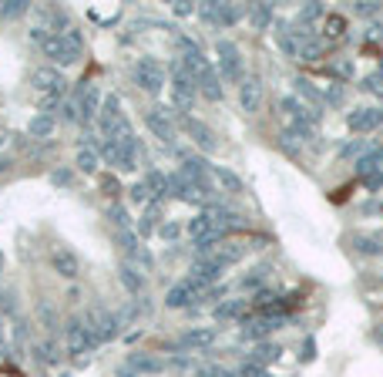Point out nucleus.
<instances>
[{
    "mask_svg": "<svg viewBox=\"0 0 383 377\" xmlns=\"http://www.w3.org/2000/svg\"><path fill=\"white\" fill-rule=\"evenodd\" d=\"M367 148H370V142H367V138H356V142H349V145H343V148H340V159H353V155L360 159Z\"/></svg>",
    "mask_w": 383,
    "mask_h": 377,
    "instance_id": "36",
    "label": "nucleus"
},
{
    "mask_svg": "<svg viewBox=\"0 0 383 377\" xmlns=\"http://www.w3.org/2000/svg\"><path fill=\"white\" fill-rule=\"evenodd\" d=\"M101 159L108 166L121 168V172L138 168V142H135V135H128V138H108L101 145Z\"/></svg>",
    "mask_w": 383,
    "mask_h": 377,
    "instance_id": "3",
    "label": "nucleus"
},
{
    "mask_svg": "<svg viewBox=\"0 0 383 377\" xmlns=\"http://www.w3.org/2000/svg\"><path fill=\"white\" fill-rule=\"evenodd\" d=\"M168 196H175V199H182V203H202V192L192 185L182 172L168 179Z\"/></svg>",
    "mask_w": 383,
    "mask_h": 377,
    "instance_id": "15",
    "label": "nucleus"
},
{
    "mask_svg": "<svg viewBox=\"0 0 383 377\" xmlns=\"http://www.w3.org/2000/svg\"><path fill=\"white\" fill-rule=\"evenodd\" d=\"M24 10H27V3H24V0H17V3H7V7H0V14H3V17H21Z\"/></svg>",
    "mask_w": 383,
    "mask_h": 377,
    "instance_id": "39",
    "label": "nucleus"
},
{
    "mask_svg": "<svg viewBox=\"0 0 383 377\" xmlns=\"http://www.w3.org/2000/svg\"><path fill=\"white\" fill-rule=\"evenodd\" d=\"M195 94H198V88H195V81L189 78V71H185L182 64H175V71H172V105H175L179 112H192Z\"/></svg>",
    "mask_w": 383,
    "mask_h": 377,
    "instance_id": "5",
    "label": "nucleus"
},
{
    "mask_svg": "<svg viewBox=\"0 0 383 377\" xmlns=\"http://www.w3.org/2000/svg\"><path fill=\"white\" fill-rule=\"evenodd\" d=\"M0 273H3V252H0Z\"/></svg>",
    "mask_w": 383,
    "mask_h": 377,
    "instance_id": "52",
    "label": "nucleus"
},
{
    "mask_svg": "<svg viewBox=\"0 0 383 377\" xmlns=\"http://www.w3.org/2000/svg\"><path fill=\"white\" fill-rule=\"evenodd\" d=\"M212 229H219V226H215V216H212V212H209V209H205V212H198V216H195V219H192V222H189V233H192V236H195V239H202V236H209Z\"/></svg>",
    "mask_w": 383,
    "mask_h": 377,
    "instance_id": "21",
    "label": "nucleus"
},
{
    "mask_svg": "<svg viewBox=\"0 0 383 377\" xmlns=\"http://www.w3.org/2000/svg\"><path fill=\"white\" fill-rule=\"evenodd\" d=\"M212 179H215V182L222 185V192H232V196H235V192H242V179H239V175H235L232 168L212 166Z\"/></svg>",
    "mask_w": 383,
    "mask_h": 377,
    "instance_id": "19",
    "label": "nucleus"
},
{
    "mask_svg": "<svg viewBox=\"0 0 383 377\" xmlns=\"http://www.w3.org/2000/svg\"><path fill=\"white\" fill-rule=\"evenodd\" d=\"M370 236L377 239V246H380V250H383V229H377V233H370Z\"/></svg>",
    "mask_w": 383,
    "mask_h": 377,
    "instance_id": "51",
    "label": "nucleus"
},
{
    "mask_svg": "<svg viewBox=\"0 0 383 377\" xmlns=\"http://www.w3.org/2000/svg\"><path fill=\"white\" fill-rule=\"evenodd\" d=\"M10 168H14V159H10V155H0V179H3Z\"/></svg>",
    "mask_w": 383,
    "mask_h": 377,
    "instance_id": "48",
    "label": "nucleus"
},
{
    "mask_svg": "<svg viewBox=\"0 0 383 377\" xmlns=\"http://www.w3.org/2000/svg\"><path fill=\"white\" fill-rule=\"evenodd\" d=\"M239 105H242L246 115H256L259 112V105H263V81L259 78H249L246 75V81L239 84Z\"/></svg>",
    "mask_w": 383,
    "mask_h": 377,
    "instance_id": "12",
    "label": "nucleus"
},
{
    "mask_svg": "<svg viewBox=\"0 0 383 377\" xmlns=\"http://www.w3.org/2000/svg\"><path fill=\"white\" fill-rule=\"evenodd\" d=\"M215 54H219V68H222V78L226 81H246V61L239 54V47L232 41H219L215 44Z\"/></svg>",
    "mask_w": 383,
    "mask_h": 377,
    "instance_id": "4",
    "label": "nucleus"
},
{
    "mask_svg": "<svg viewBox=\"0 0 383 377\" xmlns=\"http://www.w3.org/2000/svg\"><path fill=\"white\" fill-rule=\"evenodd\" d=\"M360 88H363V91H373V94H380L383 98V68L380 71H373V75H367Z\"/></svg>",
    "mask_w": 383,
    "mask_h": 377,
    "instance_id": "37",
    "label": "nucleus"
},
{
    "mask_svg": "<svg viewBox=\"0 0 383 377\" xmlns=\"http://www.w3.org/2000/svg\"><path fill=\"white\" fill-rule=\"evenodd\" d=\"M44 54L54 57L57 64H75L77 57L84 54V38H81V31H77V27H68V31H61V34H51V38L44 41Z\"/></svg>",
    "mask_w": 383,
    "mask_h": 377,
    "instance_id": "1",
    "label": "nucleus"
},
{
    "mask_svg": "<svg viewBox=\"0 0 383 377\" xmlns=\"http://www.w3.org/2000/svg\"><path fill=\"white\" fill-rule=\"evenodd\" d=\"M34 91H38L40 112L51 115L57 108V101L64 98V78L57 75V68H38L34 71Z\"/></svg>",
    "mask_w": 383,
    "mask_h": 377,
    "instance_id": "2",
    "label": "nucleus"
},
{
    "mask_svg": "<svg viewBox=\"0 0 383 377\" xmlns=\"http://www.w3.org/2000/svg\"><path fill=\"white\" fill-rule=\"evenodd\" d=\"M242 310H246V300H226V303L215 307V320H232V317H239Z\"/></svg>",
    "mask_w": 383,
    "mask_h": 377,
    "instance_id": "31",
    "label": "nucleus"
},
{
    "mask_svg": "<svg viewBox=\"0 0 383 377\" xmlns=\"http://www.w3.org/2000/svg\"><path fill=\"white\" fill-rule=\"evenodd\" d=\"M51 266H54V273L64 276V280H77V276H81V259H77L75 250H68V246L51 250Z\"/></svg>",
    "mask_w": 383,
    "mask_h": 377,
    "instance_id": "10",
    "label": "nucleus"
},
{
    "mask_svg": "<svg viewBox=\"0 0 383 377\" xmlns=\"http://www.w3.org/2000/svg\"><path fill=\"white\" fill-rule=\"evenodd\" d=\"M373 172H383V148H367L360 159H356V175H373Z\"/></svg>",
    "mask_w": 383,
    "mask_h": 377,
    "instance_id": "18",
    "label": "nucleus"
},
{
    "mask_svg": "<svg viewBox=\"0 0 383 377\" xmlns=\"http://www.w3.org/2000/svg\"><path fill=\"white\" fill-rule=\"evenodd\" d=\"M88 330H94V334L101 337V340H108V337L118 334V327H121V320L118 317H111L108 310H94V313H88Z\"/></svg>",
    "mask_w": 383,
    "mask_h": 377,
    "instance_id": "14",
    "label": "nucleus"
},
{
    "mask_svg": "<svg viewBox=\"0 0 383 377\" xmlns=\"http://www.w3.org/2000/svg\"><path fill=\"white\" fill-rule=\"evenodd\" d=\"M131 199H135V203H152V196H148V189H145V182H138V185L131 189Z\"/></svg>",
    "mask_w": 383,
    "mask_h": 377,
    "instance_id": "41",
    "label": "nucleus"
},
{
    "mask_svg": "<svg viewBox=\"0 0 383 377\" xmlns=\"http://www.w3.org/2000/svg\"><path fill=\"white\" fill-rule=\"evenodd\" d=\"M346 34V21L340 17V14H326L323 17V41L330 44V41H340Z\"/></svg>",
    "mask_w": 383,
    "mask_h": 377,
    "instance_id": "20",
    "label": "nucleus"
},
{
    "mask_svg": "<svg viewBox=\"0 0 383 377\" xmlns=\"http://www.w3.org/2000/svg\"><path fill=\"white\" fill-rule=\"evenodd\" d=\"M175 14H182V17H189V14H192V3H175Z\"/></svg>",
    "mask_w": 383,
    "mask_h": 377,
    "instance_id": "49",
    "label": "nucleus"
},
{
    "mask_svg": "<svg viewBox=\"0 0 383 377\" xmlns=\"http://www.w3.org/2000/svg\"><path fill=\"white\" fill-rule=\"evenodd\" d=\"M135 367H142V371H158L161 364H158V361H152V357H135Z\"/></svg>",
    "mask_w": 383,
    "mask_h": 377,
    "instance_id": "43",
    "label": "nucleus"
},
{
    "mask_svg": "<svg viewBox=\"0 0 383 377\" xmlns=\"http://www.w3.org/2000/svg\"><path fill=\"white\" fill-rule=\"evenodd\" d=\"M145 189H148L152 203H161V199L168 196V179H165L161 172H148V175H145Z\"/></svg>",
    "mask_w": 383,
    "mask_h": 377,
    "instance_id": "22",
    "label": "nucleus"
},
{
    "mask_svg": "<svg viewBox=\"0 0 383 377\" xmlns=\"http://www.w3.org/2000/svg\"><path fill=\"white\" fill-rule=\"evenodd\" d=\"M279 354H282V347L279 343H259L256 350H252V364H272V361H279Z\"/></svg>",
    "mask_w": 383,
    "mask_h": 377,
    "instance_id": "25",
    "label": "nucleus"
},
{
    "mask_svg": "<svg viewBox=\"0 0 383 377\" xmlns=\"http://www.w3.org/2000/svg\"><path fill=\"white\" fill-rule=\"evenodd\" d=\"M182 128H185V135H189L198 148H205V152H212V148H215V135H212V128L205 125V122H198V118L185 115V118H182Z\"/></svg>",
    "mask_w": 383,
    "mask_h": 377,
    "instance_id": "13",
    "label": "nucleus"
},
{
    "mask_svg": "<svg viewBox=\"0 0 383 377\" xmlns=\"http://www.w3.org/2000/svg\"><path fill=\"white\" fill-rule=\"evenodd\" d=\"M155 222H158V203H148V209H145L142 222H138V233H142V236H148V233L155 229Z\"/></svg>",
    "mask_w": 383,
    "mask_h": 377,
    "instance_id": "35",
    "label": "nucleus"
},
{
    "mask_svg": "<svg viewBox=\"0 0 383 377\" xmlns=\"http://www.w3.org/2000/svg\"><path fill=\"white\" fill-rule=\"evenodd\" d=\"M319 17H326V7H323V3H306V7H300V14H296V27L303 31L309 24H316Z\"/></svg>",
    "mask_w": 383,
    "mask_h": 377,
    "instance_id": "24",
    "label": "nucleus"
},
{
    "mask_svg": "<svg viewBox=\"0 0 383 377\" xmlns=\"http://www.w3.org/2000/svg\"><path fill=\"white\" fill-rule=\"evenodd\" d=\"M179 233H182V229H179L175 222H165V226H161V236H165V239H175Z\"/></svg>",
    "mask_w": 383,
    "mask_h": 377,
    "instance_id": "47",
    "label": "nucleus"
},
{
    "mask_svg": "<svg viewBox=\"0 0 383 377\" xmlns=\"http://www.w3.org/2000/svg\"><path fill=\"white\" fill-rule=\"evenodd\" d=\"M346 125L353 128V131H377V128L383 125V108H377V105L353 108V112L346 115Z\"/></svg>",
    "mask_w": 383,
    "mask_h": 377,
    "instance_id": "9",
    "label": "nucleus"
},
{
    "mask_svg": "<svg viewBox=\"0 0 383 377\" xmlns=\"http://www.w3.org/2000/svg\"><path fill=\"white\" fill-rule=\"evenodd\" d=\"M27 131H31L34 138H47V135L54 131V115H44V112H40L38 118L31 122V128H27Z\"/></svg>",
    "mask_w": 383,
    "mask_h": 377,
    "instance_id": "32",
    "label": "nucleus"
},
{
    "mask_svg": "<svg viewBox=\"0 0 383 377\" xmlns=\"http://www.w3.org/2000/svg\"><path fill=\"white\" fill-rule=\"evenodd\" d=\"M98 162H101V152H94V148H88V145L77 152V168H81V172H98Z\"/></svg>",
    "mask_w": 383,
    "mask_h": 377,
    "instance_id": "30",
    "label": "nucleus"
},
{
    "mask_svg": "<svg viewBox=\"0 0 383 377\" xmlns=\"http://www.w3.org/2000/svg\"><path fill=\"white\" fill-rule=\"evenodd\" d=\"M326 54V41H316V38H309V41L300 44V57L303 61H319Z\"/></svg>",
    "mask_w": 383,
    "mask_h": 377,
    "instance_id": "29",
    "label": "nucleus"
},
{
    "mask_svg": "<svg viewBox=\"0 0 383 377\" xmlns=\"http://www.w3.org/2000/svg\"><path fill=\"white\" fill-rule=\"evenodd\" d=\"M353 246H356V252H363V256H380L383 252L373 236H353Z\"/></svg>",
    "mask_w": 383,
    "mask_h": 377,
    "instance_id": "34",
    "label": "nucleus"
},
{
    "mask_svg": "<svg viewBox=\"0 0 383 377\" xmlns=\"http://www.w3.org/2000/svg\"><path fill=\"white\" fill-rule=\"evenodd\" d=\"M91 340H94V337H91V330H88L84 320H71V324H68V350H71V354H81L84 347H91Z\"/></svg>",
    "mask_w": 383,
    "mask_h": 377,
    "instance_id": "17",
    "label": "nucleus"
},
{
    "mask_svg": "<svg viewBox=\"0 0 383 377\" xmlns=\"http://www.w3.org/2000/svg\"><path fill=\"white\" fill-rule=\"evenodd\" d=\"M101 189H105V192H108L111 199H115L118 192H121V189H118V182H115V179H111V175H105V179H101Z\"/></svg>",
    "mask_w": 383,
    "mask_h": 377,
    "instance_id": "44",
    "label": "nucleus"
},
{
    "mask_svg": "<svg viewBox=\"0 0 383 377\" xmlns=\"http://www.w3.org/2000/svg\"><path fill=\"white\" fill-rule=\"evenodd\" d=\"M135 84H138L142 91H148V94H158V91L165 88V68H161L155 57H142V61L135 64Z\"/></svg>",
    "mask_w": 383,
    "mask_h": 377,
    "instance_id": "6",
    "label": "nucleus"
},
{
    "mask_svg": "<svg viewBox=\"0 0 383 377\" xmlns=\"http://www.w3.org/2000/svg\"><path fill=\"white\" fill-rule=\"evenodd\" d=\"M202 17L209 24H219V27H232L246 17V7H235V3H209L202 7Z\"/></svg>",
    "mask_w": 383,
    "mask_h": 377,
    "instance_id": "7",
    "label": "nucleus"
},
{
    "mask_svg": "<svg viewBox=\"0 0 383 377\" xmlns=\"http://www.w3.org/2000/svg\"><path fill=\"white\" fill-rule=\"evenodd\" d=\"M202 294H205V290H202V287H198L192 276H185L182 283H175V287L168 290V296H165V307H172V310H182V307H192V303H195V300H198Z\"/></svg>",
    "mask_w": 383,
    "mask_h": 377,
    "instance_id": "8",
    "label": "nucleus"
},
{
    "mask_svg": "<svg viewBox=\"0 0 383 377\" xmlns=\"http://www.w3.org/2000/svg\"><path fill=\"white\" fill-rule=\"evenodd\" d=\"M145 125L152 128L155 138H161L165 145L175 142V122H172V112H168V108H152V112L145 115Z\"/></svg>",
    "mask_w": 383,
    "mask_h": 377,
    "instance_id": "11",
    "label": "nucleus"
},
{
    "mask_svg": "<svg viewBox=\"0 0 383 377\" xmlns=\"http://www.w3.org/2000/svg\"><path fill=\"white\" fill-rule=\"evenodd\" d=\"M296 91H300V94H303V98L309 101V108H316V112H319V105H323V94H319V88L309 81V78H296Z\"/></svg>",
    "mask_w": 383,
    "mask_h": 377,
    "instance_id": "26",
    "label": "nucleus"
},
{
    "mask_svg": "<svg viewBox=\"0 0 383 377\" xmlns=\"http://www.w3.org/2000/svg\"><path fill=\"white\" fill-rule=\"evenodd\" d=\"M195 88H198L209 101H222V81H219V75H215V68H212V64L195 78Z\"/></svg>",
    "mask_w": 383,
    "mask_h": 377,
    "instance_id": "16",
    "label": "nucleus"
},
{
    "mask_svg": "<svg viewBox=\"0 0 383 377\" xmlns=\"http://www.w3.org/2000/svg\"><path fill=\"white\" fill-rule=\"evenodd\" d=\"M121 283L128 287V294H142L145 290V276L135 266H121Z\"/></svg>",
    "mask_w": 383,
    "mask_h": 377,
    "instance_id": "27",
    "label": "nucleus"
},
{
    "mask_svg": "<svg viewBox=\"0 0 383 377\" xmlns=\"http://www.w3.org/2000/svg\"><path fill=\"white\" fill-rule=\"evenodd\" d=\"M215 340V330L212 327H202V330H189V334L182 337V343L185 347H202V343H212Z\"/></svg>",
    "mask_w": 383,
    "mask_h": 377,
    "instance_id": "33",
    "label": "nucleus"
},
{
    "mask_svg": "<svg viewBox=\"0 0 383 377\" xmlns=\"http://www.w3.org/2000/svg\"><path fill=\"white\" fill-rule=\"evenodd\" d=\"M249 21H252V27L256 31H263L272 24V3H259V7H252L249 10Z\"/></svg>",
    "mask_w": 383,
    "mask_h": 377,
    "instance_id": "28",
    "label": "nucleus"
},
{
    "mask_svg": "<svg viewBox=\"0 0 383 377\" xmlns=\"http://www.w3.org/2000/svg\"><path fill=\"white\" fill-rule=\"evenodd\" d=\"M279 51H282L286 57H300V38L293 34L289 24H279Z\"/></svg>",
    "mask_w": 383,
    "mask_h": 377,
    "instance_id": "23",
    "label": "nucleus"
},
{
    "mask_svg": "<svg viewBox=\"0 0 383 377\" xmlns=\"http://www.w3.org/2000/svg\"><path fill=\"white\" fill-rule=\"evenodd\" d=\"M7 142H10V128H3V125H0V148H3Z\"/></svg>",
    "mask_w": 383,
    "mask_h": 377,
    "instance_id": "50",
    "label": "nucleus"
},
{
    "mask_svg": "<svg viewBox=\"0 0 383 377\" xmlns=\"http://www.w3.org/2000/svg\"><path fill=\"white\" fill-rule=\"evenodd\" d=\"M363 185H367V192H377V189L383 185V172H373V175H367V179H363Z\"/></svg>",
    "mask_w": 383,
    "mask_h": 377,
    "instance_id": "40",
    "label": "nucleus"
},
{
    "mask_svg": "<svg viewBox=\"0 0 383 377\" xmlns=\"http://www.w3.org/2000/svg\"><path fill=\"white\" fill-rule=\"evenodd\" d=\"M313 357H316V340L306 337V340H303V361H313Z\"/></svg>",
    "mask_w": 383,
    "mask_h": 377,
    "instance_id": "46",
    "label": "nucleus"
},
{
    "mask_svg": "<svg viewBox=\"0 0 383 377\" xmlns=\"http://www.w3.org/2000/svg\"><path fill=\"white\" fill-rule=\"evenodd\" d=\"M353 10H356L360 17H377V14H380V3H367V0H360V3H353Z\"/></svg>",
    "mask_w": 383,
    "mask_h": 377,
    "instance_id": "38",
    "label": "nucleus"
},
{
    "mask_svg": "<svg viewBox=\"0 0 383 377\" xmlns=\"http://www.w3.org/2000/svg\"><path fill=\"white\" fill-rule=\"evenodd\" d=\"M242 377H272V374H266L259 364H246V367H242Z\"/></svg>",
    "mask_w": 383,
    "mask_h": 377,
    "instance_id": "45",
    "label": "nucleus"
},
{
    "mask_svg": "<svg viewBox=\"0 0 383 377\" xmlns=\"http://www.w3.org/2000/svg\"><path fill=\"white\" fill-rule=\"evenodd\" d=\"M266 280V270H252L246 280H242V287H256V283H263Z\"/></svg>",
    "mask_w": 383,
    "mask_h": 377,
    "instance_id": "42",
    "label": "nucleus"
}]
</instances>
